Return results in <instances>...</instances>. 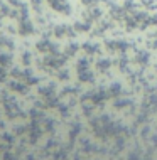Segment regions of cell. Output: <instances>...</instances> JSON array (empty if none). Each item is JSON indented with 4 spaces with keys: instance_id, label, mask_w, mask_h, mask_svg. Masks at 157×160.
I'll use <instances>...</instances> for the list:
<instances>
[{
    "instance_id": "obj_1",
    "label": "cell",
    "mask_w": 157,
    "mask_h": 160,
    "mask_svg": "<svg viewBox=\"0 0 157 160\" xmlns=\"http://www.w3.org/2000/svg\"><path fill=\"white\" fill-rule=\"evenodd\" d=\"M128 160H139V157H137V155H130Z\"/></svg>"
}]
</instances>
